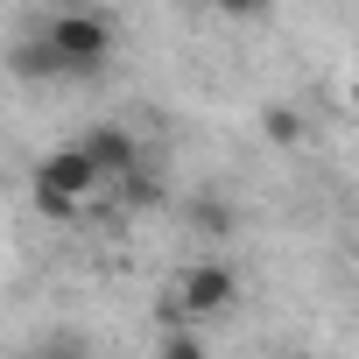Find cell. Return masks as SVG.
I'll return each instance as SVG.
<instances>
[{
    "label": "cell",
    "instance_id": "6da1fadb",
    "mask_svg": "<svg viewBox=\"0 0 359 359\" xmlns=\"http://www.w3.org/2000/svg\"><path fill=\"white\" fill-rule=\"evenodd\" d=\"M92 191H99L92 162L78 155V141H64V148H50V155L36 162L29 205H36V219H50V226H71V219L85 212V198H92Z\"/></svg>",
    "mask_w": 359,
    "mask_h": 359
},
{
    "label": "cell",
    "instance_id": "7a4b0ae2",
    "mask_svg": "<svg viewBox=\"0 0 359 359\" xmlns=\"http://www.w3.org/2000/svg\"><path fill=\"white\" fill-rule=\"evenodd\" d=\"M36 36L57 50L64 78H92V71L113 57V22H106V15H92V8H64V15H50Z\"/></svg>",
    "mask_w": 359,
    "mask_h": 359
},
{
    "label": "cell",
    "instance_id": "3957f363",
    "mask_svg": "<svg viewBox=\"0 0 359 359\" xmlns=\"http://www.w3.org/2000/svg\"><path fill=\"white\" fill-rule=\"evenodd\" d=\"M176 310H184V324H198V317H219V310H233V296H240V282H233V268L226 261H191L184 275H176Z\"/></svg>",
    "mask_w": 359,
    "mask_h": 359
},
{
    "label": "cell",
    "instance_id": "277c9868",
    "mask_svg": "<svg viewBox=\"0 0 359 359\" xmlns=\"http://www.w3.org/2000/svg\"><path fill=\"white\" fill-rule=\"evenodd\" d=\"M78 155L92 162V176H134L141 141H134L127 127H85V134H78Z\"/></svg>",
    "mask_w": 359,
    "mask_h": 359
},
{
    "label": "cell",
    "instance_id": "5b68a950",
    "mask_svg": "<svg viewBox=\"0 0 359 359\" xmlns=\"http://www.w3.org/2000/svg\"><path fill=\"white\" fill-rule=\"evenodd\" d=\"M8 71H15L22 85H50V78H64V64H57V50H50L43 36H22V43H8Z\"/></svg>",
    "mask_w": 359,
    "mask_h": 359
},
{
    "label": "cell",
    "instance_id": "8992f818",
    "mask_svg": "<svg viewBox=\"0 0 359 359\" xmlns=\"http://www.w3.org/2000/svg\"><path fill=\"white\" fill-rule=\"evenodd\" d=\"M261 127H268V141H275V148H296V141H303V113H296V106H268V113H261Z\"/></svg>",
    "mask_w": 359,
    "mask_h": 359
},
{
    "label": "cell",
    "instance_id": "52a82bcc",
    "mask_svg": "<svg viewBox=\"0 0 359 359\" xmlns=\"http://www.w3.org/2000/svg\"><path fill=\"white\" fill-rule=\"evenodd\" d=\"M191 226H198V233H233V212H226L219 198H198V205H191Z\"/></svg>",
    "mask_w": 359,
    "mask_h": 359
},
{
    "label": "cell",
    "instance_id": "ba28073f",
    "mask_svg": "<svg viewBox=\"0 0 359 359\" xmlns=\"http://www.w3.org/2000/svg\"><path fill=\"white\" fill-rule=\"evenodd\" d=\"M29 359H92V345H85V338H71V331H57V338H43Z\"/></svg>",
    "mask_w": 359,
    "mask_h": 359
},
{
    "label": "cell",
    "instance_id": "9c48e42d",
    "mask_svg": "<svg viewBox=\"0 0 359 359\" xmlns=\"http://www.w3.org/2000/svg\"><path fill=\"white\" fill-rule=\"evenodd\" d=\"M162 359H205V345L191 331H162Z\"/></svg>",
    "mask_w": 359,
    "mask_h": 359
},
{
    "label": "cell",
    "instance_id": "30bf717a",
    "mask_svg": "<svg viewBox=\"0 0 359 359\" xmlns=\"http://www.w3.org/2000/svg\"><path fill=\"white\" fill-rule=\"evenodd\" d=\"M219 15H233V22H261L268 15V0H212Z\"/></svg>",
    "mask_w": 359,
    "mask_h": 359
},
{
    "label": "cell",
    "instance_id": "8fae6325",
    "mask_svg": "<svg viewBox=\"0 0 359 359\" xmlns=\"http://www.w3.org/2000/svg\"><path fill=\"white\" fill-rule=\"evenodd\" d=\"M50 8H57V15H64V8H85V0H50Z\"/></svg>",
    "mask_w": 359,
    "mask_h": 359
}]
</instances>
